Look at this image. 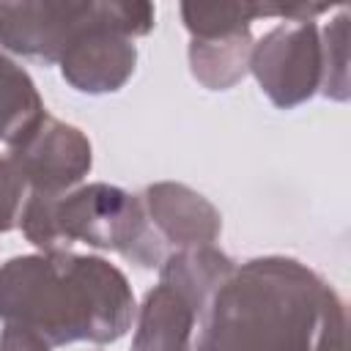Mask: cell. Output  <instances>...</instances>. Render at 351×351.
<instances>
[{"label": "cell", "instance_id": "cell-14", "mask_svg": "<svg viewBox=\"0 0 351 351\" xmlns=\"http://www.w3.org/2000/svg\"><path fill=\"white\" fill-rule=\"evenodd\" d=\"M27 186L8 162V156H0V233H8L19 225V211L25 203Z\"/></svg>", "mask_w": 351, "mask_h": 351}, {"label": "cell", "instance_id": "cell-8", "mask_svg": "<svg viewBox=\"0 0 351 351\" xmlns=\"http://www.w3.org/2000/svg\"><path fill=\"white\" fill-rule=\"evenodd\" d=\"M140 203L159 239L165 244H173L176 250L208 247L222 233V217L217 206L186 184H151L143 189Z\"/></svg>", "mask_w": 351, "mask_h": 351}, {"label": "cell", "instance_id": "cell-6", "mask_svg": "<svg viewBox=\"0 0 351 351\" xmlns=\"http://www.w3.org/2000/svg\"><path fill=\"white\" fill-rule=\"evenodd\" d=\"M8 162L27 186V195L58 197L82 184L93 165L90 140L71 123L41 115L19 140L8 145Z\"/></svg>", "mask_w": 351, "mask_h": 351}, {"label": "cell", "instance_id": "cell-3", "mask_svg": "<svg viewBox=\"0 0 351 351\" xmlns=\"http://www.w3.org/2000/svg\"><path fill=\"white\" fill-rule=\"evenodd\" d=\"M19 228L38 252H60L82 241L96 250H112L140 269H154L165 261V241L151 228L140 195L104 181L82 184L58 197L27 195Z\"/></svg>", "mask_w": 351, "mask_h": 351}, {"label": "cell", "instance_id": "cell-1", "mask_svg": "<svg viewBox=\"0 0 351 351\" xmlns=\"http://www.w3.org/2000/svg\"><path fill=\"white\" fill-rule=\"evenodd\" d=\"M340 313L343 299L307 263L252 258L208 299L192 351H318L326 324Z\"/></svg>", "mask_w": 351, "mask_h": 351}, {"label": "cell", "instance_id": "cell-2", "mask_svg": "<svg viewBox=\"0 0 351 351\" xmlns=\"http://www.w3.org/2000/svg\"><path fill=\"white\" fill-rule=\"evenodd\" d=\"M134 313L126 274L99 255L60 250L0 263V321L49 346L115 343L132 326Z\"/></svg>", "mask_w": 351, "mask_h": 351}, {"label": "cell", "instance_id": "cell-7", "mask_svg": "<svg viewBox=\"0 0 351 351\" xmlns=\"http://www.w3.org/2000/svg\"><path fill=\"white\" fill-rule=\"evenodd\" d=\"M101 3L71 0H22L0 3V47L41 63H60L69 44L90 27Z\"/></svg>", "mask_w": 351, "mask_h": 351}, {"label": "cell", "instance_id": "cell-15", "mask_svg": "<svg viewBox=\"0 0 351 351\" xmlns=\"http://www.w3.org/2000/svg\"><path fill=\"white\" fill-rule=\"evenodd\" d=\"M52 346L44 343L38 335L19 329V326H3L0 332V351H49Z\"/></svg>", "mask_w": 351, "mask_h": 351}, {"label": "cell", "instance_id": "cell-11", "mask_svg": "<svg viewBox=\"0 0 351 351\" xmlns=\"http://www.w3.org/2000/svg\"><path fill=\"white\" fill-rule=\"evenodd\" d=\"M252 33L236 30L225 36L192 38L189 41V71L208 90H228L250 71Z\"/></svg>", "mask_w": 351, "mask_h": 351}, {"label": "cell", "instance_id": "cell-13", "mask_svg": "<svg viewBox=\"0 0 351 351\" xmlns=\"http://www.w3.org/2000/svg\"><path fill=\"white\" fill-rule=\"evenodd\" d=\"M321 30V58H324V77L321 90L326 99L346 101L351 93L348 82V11L340 8L335 19H329Z\"/></svg>", "mask_w": 351, "mask_h": 351}, {"label": "cell", "instance_id": "cell-16", "mask_svg": "<svg viewBox=\"0 0 351 351\" xmlns=\"http://www.w3.org/2000/svg\"><path fill=\"white\" fill-rule=\"evenodd\" d=\"M318 351H346V313L335 315L326 324L321 343H318Z\"/></svg>", "mask_w": 351, "mask_h": 351}, {"label": "cell", "instance_id": "cell-9", "mask_svg": "<svg viewBox=\"0 0 351 351\" xmlns=\"http://www.w3.org/2000/svg\"><path fill=\"white\" fill-rule=\"evenodd\" d=\"M200 310L167 282L154 285L137 307L129 351H192V329Z\"/></svg>", "mask_w": 351, "mask_h": 351}, {"label": "cell", "instance_id": "cell-4", "mask_svg": "<svg viewBox=\"0 0 351 351\" xmlns=\"http://www.w3.org/2000/svg\"><path fill=\"white\" fill-rule=\"evenodd\" d=\"M156 25L151 3H121L104 0L99 19L85 27L63 52V80L90 96L121 90L137 66V36H148Z\"/></svg>", "mask_w": 351, "mask_h": 351}, {"label": "cell", "instance_id": "cell-5", "mask_svg": "<svg viewBox=\"0 0 351 351\" xmlns=\"http://www.w3.org/2000/svg\"><path fill=\"white\" fill-rule=\"evenodd\" d=\"M250 71L280 110H293L321 90L324 58L315 19H282L250 52Z\"/></svg>", "mask_w": 351, "mask_h": 351}, {"label": "cell", "instance_id": "cell-10", "mask_svg": "<svg viewBox=\"0 0 351 351\" xmlns=\"http://www.w3.org/2000/svg\"><path fill=\"white\" fill-rule=\"evenodd\" d=\"M233 269H236V261L222 250H217L214 244L189 247V250H176L159 263V282H167L170 288H176L203 313L208 299L233 274Z\"/></svg>", "mask_w": 351, "mask_h": 351}, {"label": "cell", "instance_id": "cell-12", "mask_svg": "<svg viewBox=\"0 0 351 351\" xmlns=\"http://www.w3.org/2000/svg\"><path fill=\"white\" fill-rule=\"evenodd\" d=\"M44 101L30 74L0 49V143L19 140L44 115Z\"/></svg>", "mask_w": 351, "mask_h": 351}]
</instances>
